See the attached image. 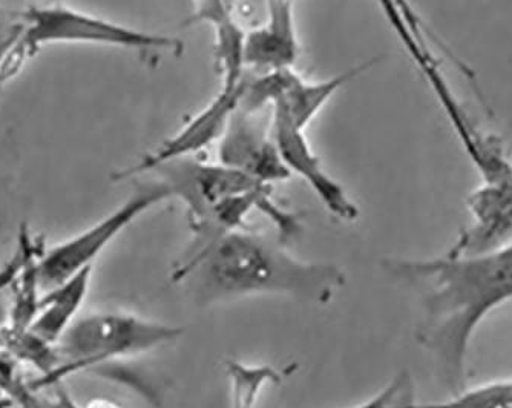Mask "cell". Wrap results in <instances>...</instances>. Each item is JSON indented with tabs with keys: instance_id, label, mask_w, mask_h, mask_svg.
Listing matches in <instances>:
<instances>
[{
	"instance_id": "6da1fadb",
	"label": "cell",
	"mask_w": 512,
	"mask_h": 408,
	"mask_svg": "<svg viewBox=\"0 0 512 408\" xmlns=\"http://www.w3.org/2000/svg\"><path fill=\"white\" fill-rule=\"evenodd\" d=\"M388 272L419 287L424 320L422 346L454 395L467 385V358L486 316L512 300V244L482 255L431 260H388Z\"/></svg>"
},
{
	"instance_id": "7a4b0ae2",
	"label": "cell",
	"mask_w": 512,
	"mask_h": 408,
	"mask_svg": "<svg viewBox=\"0 0 512 408\" xmlns=\"http://www.w3.org/2000/svg\"><path fill=\"white\" fill-rule=\"evenodd\" d=\"M283 246L249 229L230 232L172 280L186 284L200 306L252 295H287L324 304L344 287V272L335 264L306 263Z\"/></svg>"
},
{
	"instance_id": "3957f363",
	"label": "cell",
	"mask_w": 512,
	"mask_h": 408,
	"mask_svg": "<svg viewBox=\"0 0 512 408\" xmlns=\"http://www.w3.org/2000/svg\"><path fill=\"white\" fill-rule=\"evenodd\" d=\"M184 329L145 320L126 312H96L74 321L56 344V370L42 384H59L65 376L115 359L145 355L174 343Z\"/></svg>"
},
{
	"instance_id": "277c9868",
	"label": "cell",
	"mask_w": 512,
	"mask_h": 408,
	"mask_svg": "<svg viewBox=\"0 0 512 408\" xmlns=\"http://www.w3.org/2000/svg\"><path fill=\"white\" fill-rule=\"evenodd\" d=\"M25 33L14 48L20 57L31 56L43 45L88 43L138 51L183 50V43L165 34L148 33L71 8L31 7L22 16Z\"/></svg>"
},
{
	"instance_id": "5b68a950",
	"label": "cell",
	"mask_w": 512,
	"mask_h": 408,
	"mask_svg": "<svg viewBox=\"0 0 512 408\" xmlns=\"http://www.w3.org/2000/svg\"><path fill=\"white\" fill-rule=\"evenodd\" d=\"M169 198H172L171 192L161 181L138 186L134 194L111 214L92 224L91 228L51 247L37 261L40 290L50 292L86 267H92L94 260L128 226Z\"/></svg>"
},
{
	"instance_id": "8992f818",
	"label": "cell",
	"mask_w": 512,
	"mask_h": 408,
	"mask_svg": "<svg viewBox=\"0 0 512 408\" xmlns=\"http://www.w3.org/2000/svg\"><path fill=\"white\" fill-rule=\"evenodd\" d=\"M258 112L238 106L218 142V163L243 172L263 185H275L292 177L273 140L272 128L256 117Z\"/></svg>"
},
{
	"instance_id": "52a82bcc",
	"label": "cell",
	"mask_w": 512,
	"mask_h": 408,
	"mask_svg": "<svg viewBox=\"0 0 512 408\" xmlns=\"http://www.w3.org/2000/svg\"><path fill=\"white\" fill-rule=\"evenodd\" d=\"M244 85H246V79L238 88L220 89V93L214 97V100L206 108L201 109L197 116L184 123L183 128L178 129L172 137L161 143L154 152L145 155L137 165L119 172L114 178L125 180L134 175L146 174L163 163L195 157L207 146L220 142L229 125L230 117L234 116V112L240 106Z\"/></svg>"
},
{
	"instance_id": "ba28073f",
	"label": "cell",
	"mask_w": 512,
	"mask_h": 408,
	"mask_svg": "<svg viewBox=\"0 0 512 408\" xmlns=\"http://www.w3.org/2000/svg\"><path fill=\"white\" fill-rule=\"evenodd\" d=\"M272 135L290 174H296L307 181V185L333 217L347 223L358 220V206L348 197L342 185L322 168L321 160L313 152L304 131L296 128L284 114L273 109Z\"/></svg>"
},
{
	"instance_id": "9c48e42d",
	"label": "cell",
	"mask_w": 512,
	"mask_h": 408,
	"mask_svg": "<svg viewBox=\"0 0 512 408\" xmlns=\"http://www.w3.org/2000/svg\"><path fill=\"white\" fill-rule=\"evenodd\" d=\"M473 226L460 235L454 255H482L512 244V178L483 183L467 200Z\"/></svg>"
},
{
	"instance_id": "30bf717a",
	"label": "cell",
	"mask_w": 512,
	"mask_h": 408,
	"mask_svg": "<svg viewBox=\"0 0 512 408\" xmlns=\"http://www.w3.org/2000/svg\"><path fill=\"white\" fill-rule=\"evenodd\" d=\"M298 53L293 2L267 4L266 22L246 33L244 65L258 74L293 68Z\"/></svg>"
},
{
	"instance_id": "8fae6325",
	"label": "cell",
	"mask_w": 512,
	"mask_h": 408,
	"mask_svg": "<svg viewBox=\"0 0 512 408\" xmlns=\"http://www.w3.org/2000/svg\"><path fill=\"white\" fill-rule=\"evenodd\" d=\"M376 63L378 59L368 60L319 82L302 79L293 68H287L281 93L273 103L272 109L284 114L296 128L306 131L310 122L318 116L319 111L329 103L342 86L353 82L361 74L367 73Z\"/></svg>"
},
{
	"instance_id": "7c38bea8",
	"label": "cell",
	"mask_w": 512,
	"mask_h": 408,
	"mask_svg": "<svg viewBox=\"0 0 512 408\" xmlns=\"http://www.w3.org/2000/svg\"><path fill=\"white\" fill-rule=\"evenodd\" d=\"M91 274L92 267H86L73 278L46 292L28 330L45 343L56 346L66 330L77 320V313L88 295Z\"/></svg>"
},
{
	"instance_id": "4fadbf2b",
	"label": "cell",
	"mask_w": 512,
	"mask_h": 408,
	"mask_svg": "<svg viewBox=\"0 0 512 408\" xmlns=\"http://www.w3.org/2000/svg\"><path fill=\"white\" fill-rule=\"evenodd\" d=\"M230 389V408H255L267 385H278L286 370L272 366H249L229 359L224 364Z\"/></svg>"
},
{
	"instance_id": "5bb4252c",
	"label": "cell",
	"mask_w": 512,
	"mask_h": 408,
	"mask_svg": "<svg viewBox=\"0 0 512 408\" xmlns=\"http://www.w3.org/2000/svg\"><path fill=\"white\" fill-rule=\"evenodd\" d=\"M419 408H512V379L483 384L463 390L450 401L422 405Z\"/></svg>"
},
{
	"instance_id": "9a60e30c",
	"label": "cell",
	"mask_w": 512,
	"mask_h": 408,
	"mask_svg": "<svg viewBox=\"0 0 512 408\" xmlns=\"http://www.w3.org/2000/svg\"><path fill=\"white\" fill-rule=\"evenodd\" d=\"M416 385L407 370L391 379L390 384L370 401L355 408H419Z\"/></svg>"
},
{
	"instance_id": "2e32d148",
	"label": "cell",
	"mask_w": 512,
	"mask_h": 408,
	"mask_svg": "<svg viewBox=\"0 0 512 408\" xmlns=\"http://www.w3.org/2000/svg\"><path fill=\"white\" fill-rule=\"evenodd\" d=\"M25 33V22H8L0 20V66L7 59L8 54L17 47V43L22 39Z\"/></svg>"
},
{
	"instance_id": "e0dca14e",
	"label": "cell",
	"mask_w": 512,
	"mask_h": 408,
	"mask_svg": "<svg viewBox=\"0 0 512 408\" xmlns=\"http://www.w3.org/2000/svg\"><path fill=\"white\" fill-rule=\"evenodd\" d=\"M56 399L50 402V408H80L79 405L74 402V399L69 396L68 392L59 387L56 392Z\"/></svg>"
},
{
	"instance_id": "ac0fdd59",
	"label": "cell",
	"mask_w": 512,
	"mask_h": 408,
	"mask_svg": "<svg viewBox=\"0 0 512 408\" xmlns=\"http://www.w3.org/2000/svg\"><path fill=\"white\" fill-rule=\"evenodd\" d=\"M20 405H22L20 408H37L36 405L31 402V398L27 399V401L20 402Z\"/></svg>"
},
{
	"instance_id": "d6986e66",
	"label": "cell",
	"mask_w": 512,
	"mask_h": 408,
	"mask_svg": "<svg viewBox=\"0 0 512 408\" xmlns=\"http://www.w3.org/2000/svg\"><path fill=\"white\" fill-rule=\"evenodd\" d=\"M267 2H293V0H267Z\"/></svg>"
},
{
	"instance_id": "ffe728a7",
	"label": "cell",
	"mask_w": 512,
	"mask_h": 408,
	"mask_svg": "<svg viewBox=\"0 0 512 408\" xmlns=\"http://www.w3.org/2000/svg\"><path fill=\"white\" fill-rule=\"evenodd\" d=\"M0 408H10V404L4 405V407H0Z\"/></svg>"
},
{
	"instance_id": "44dd1931",
	"label": "cell",
	"mask_w": 512,
	"mask_h": 408,
	"mask_svg": "<svg viewBox=\"0 0 512 408\" xmlns=\"http://www.w3.org/2000/svg\"><path fill=\"white\" fill-rule=\"evenodd\" d=\"M42 2H45V0H42ZM46 2H48V0H46ZM50 2H53V0H50Z\"/></svg>"
}]
</instances>
